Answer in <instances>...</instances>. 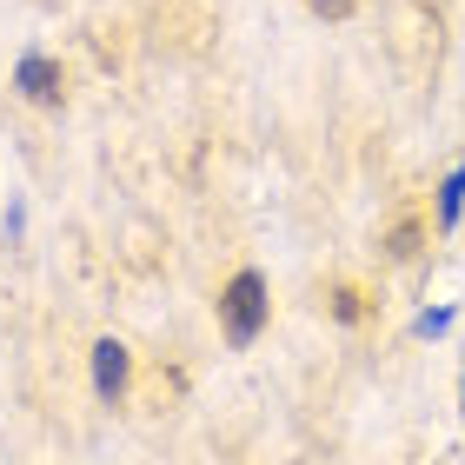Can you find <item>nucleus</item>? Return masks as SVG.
I'll list each match as a JSON object with an SVG mask.
<instances>
[{"label": "nucleus", "mask_w": 465, "mask_h": 465, "mask_svg": "<svg viewBox=\"0 0 465 465\" xmlns=\"http://www.w3.org/2000/svg\"><path fill=\"white\" fill-rule=\"evenodd\" d=\"M266 312H272V300H266V280L252 266H240L226 280V292H220V326H226V340L232 346H252L266 332Z\"/></svg>", "instance_id": "obj_1"}, {"label": "nucleus", "mask_w": 465, "mask_h": 465, "mask_svg": "<svg viewBox=\"0 0 465 465\" xmlns=\"http://www.w3.org/2000/svg\"><path fill=\"white\" fill-rule=\"evenodd\" d=\"M14 80H20V94H27V100H40V107H54V100H60V67L47 54H27Z\"/></svg>", "instance_id": "obj_2"}, {"label": "nucleus", "mask_w": 465, "mask_h": 465, "mask_svg": "<svg viewBox=\"0 0 465 465\" xmlns=\"http://www.w3.org/2000/svg\"><path fill=\"white\" fill-rule=\"evenodd\" d=\"M94 386H100V399H120L126 392V346L120 340H100L94 346Z\"/></svg>", "instance_id": "obj_3"}, {"label": "nucleus", "mask_w": 465, "mask_h": 465, "mask_svg": "<svg viewBox=\"0 0 465 465\" xmlns=\"http://www.w3.org/2000/svg\"><path fill=\"white\" fill-rule=\"evenodd\" d=\"M359 7V0H312V14H326V20H346Z\"/></svg>", "instance_id": "obj_4"}, {"label": "nucleus", "mask_w": 465, "mask_h": 465, "mask_svg": "<svg viewBox=\"0 0 465 465\" xmlns=\"http://www.w3.org/2000/svg\"><path fill=\"white\" fill-rule=\"evenodd\" d=\"M459 193H465V173L446 180V220H459Z\"/></svg>", "instance_id": "obj_5"}, {"label": "nucleus", "mask_w": 465, "mask_h": 465, "mask_svg": "<svg viewBox=\"0 0 465 465\" xmlns=\"http://www.w3.org/2000/svg\"><path fill=\"white\" fill-rule=\"evenodd\" d=\"M332 312H340V320H359V292L346 286V292H340V300H332Z\"/></svg>", "instance_id": "obj_6"}]
</instances>
